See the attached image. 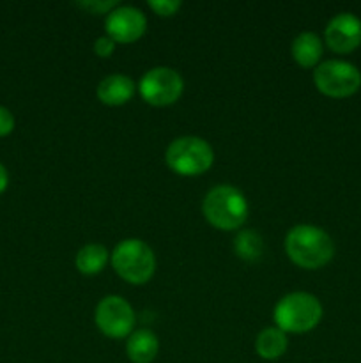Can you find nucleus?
<instances>
[{
	"label": "nucleus",
	"mask_w": 361,
	"mask_h": 363,
	"mask_svg": "<svg viewBox=\"0 0 361 363\" xmlns=\"http://www.w3.org/2000/svg\"><path fill=\"white\" fill-rule=\"evenodd\" d=\"M285 252L290 261L304 269H319L335 255V243L326 230L301 223L292 227L285 238Z\"/></svg>",
	"instance_id": "1"
},
{
	"label": "nucleus",
	"mask_w": 361,
	"mask_h": 363,
	"mask_svg": "<svg viewBox=\"0 0 361 363\" xmlns=\"http://www.w3.org/2000/svg\"><path fill=\"white\" fill-rule=\"evenodd\" d=\"M205 220L219 230H236L246 222L248 202L237 188L218 184L207 191L202 204Z\"/></svg>",
	"instance_id": "2"
},
{
	"label": "nucleus",
	"mask_w": 361,
	"mask_h": 363,
	"mask_svg": "<svg viewBox=\"0 0 361 363\" xmlns=\"http://www.w3.org/2000/svg\"><path fill=\"white\" fill-rule=\"evenodd\" d=\"M322 305L314 294L290 293L283 296L275 307L276 328L285 333H306L321 323Z\"/></svg>",
	"instance_id": "3"
},
{
	"label": "nucleus",
	"mask_w": 361,
	"mask_h": 363,
	"mask_svg": "<svg viewBox=\"0 0 361 363\" xmlns=\"http://www.w3.org/2000/svg\"><path fill=\"white\" fill-rule=\"evenodd\" d=\"M113 269L126 282L142 286L149 282L156 272V255L152 248L142 240H124L112 252Z\"/></svg>",
	"instance_id": "4"
},
{
	"label": "nucleus",
	"mask_w": 361,
	"mask_h": 363,
	"mask_svg": "<svg viewBox=\"0 0 361 363\" xmlns=\"http://www.w3.org/2000/svg\"><path fill=\"white\" fill-rule=\"evenodd\" d=\"M165 162L179 176H200L211 169L214 152L209 142L200 137H179L166 147Z\"/></svg>",
	"instance_id": "5"
},
{
	"label": "nucleus",
	"mask_w": 361,
	"mask_h": 363,
	"mask_svg": "<svg viewBox=\"0 0 361 363\" xmlns=\"http://www.w3.org/2000/svg\"><path fill=\"white\" fill-rule=\"evenodd\" d=\"M314 84L319 92L329 98H349L361 87V73L345 60H324L314 71Z\"/></svg>",
	"instance_id": "6"
},
{
	"label": "nucleus",
	"mask_w": 361,
	"mask_h": 363,
	"mask_svg": "<svg viewBox=\"0 0 361 363\" xmlns=\"http://www.w3.org/2000/svg\"><path fill=\"white\" fill-rule=\"evenodd\" d=\"M140 96L152 106H168L180 98L184 91V80L176 69L158 66L149 69L138 85Z\"/></svg>",
	"instance_id": "7"
},
{
	"label": "nucleus",
	"mask_w": 361,
	"mask_h": 363,
	"mask_svg": "<svg viewBox=\"0 0 361 363\" xmlns=\"http://www.w3.org/2000/svg\"><path fill=\"white\" fill-rule=\"evenodd\" d=\"M94 319L103 335L110 339H124L133 333L137 315L124 298L105 296L96 307Z\"/></svg>",
	"instance_id": "8"
},
{
	"label": "nucleus",
	"mask_w": 361,
	"mask_h": 363,
	"mask_svg": "<svg viewBox=\"0 0 361 363\" xmlns=\"http://www.w3.org/2000/svg\"><path fill=\"white\" fill-rule=\"evenodd\" d=\"M106 35L115 43H134L144 35L147 28V18L133 6H119L110 11L105 20Z\"/></svg>",
	"instance_id": "9"
},
{
	"label": "nucleus",
	"mask_w": 361,
	"mask_h": 363,
	"mask_svg": "<svg viewBox=\"0 0 361 363\" xmlns=\"http://www.w3.org/2000/svg\"><path fill=\"white\" fill-rule=\"evenodd\" d=\"M326 45L335 53H350L361 45V20L353 13H340L324 30Z\"/></svg>",
	"instance_id": "10"
},
{
	"label": "nucleus",
	"mask_w": 361,
	"mask_h": 363,
	"mask_svg": "<svg viewBox=\"0 0 361 363\" xmlns=\"http://www.w3.org/2000/svg\"><path fill=\"white\" fill-rule=\"evenodd\" d=\"M137 92V85L126 74H110L98 85V99L108 106H120L130 101Z\"/></svg>",
	"instance_id": "11"
},
{
	"label": "nucleus",
	"mask_w": 361,
	"mask_h": 363,
	"mask_svg": "<svg viewBox=\"0 0 361 363\" xmlns=\"http://www.w3.org/2000/svg\"><path fill=\"white\" fill-rule=\"evenodd\" d=\"M158 337L151 330H137L126 342V353L133 363H152L158 357Z\"/></svg>",
	"instance_id": "12"
},
{
	"label": "nucleus",
	"mask_w": 361,
	"mask_h": 363,
	"mask_svg": "<svg viewBox=\"0 0 361 363\" xmlns=\"http://www.w3.org/2000/svg\"><path fill=\"white\" fill-rule=\"evenodd\" d=\"M322 41L315 32H301L292 41L290 52L301 67L319 66L322 59Z\"/></svg>",
	"instance_id": "13"
},
{
	"label": "nucleus",
	"mask_w": 361,
	"mask_h": 363,
	"mask_svg": "<svg viewBox=\"0 0 361 363\" xmlns=\"http://www.w3.org/2000/svg\"><path fill=\"white\" fill-rule=\"evenodd\" d=\"M289 346L285 332L273 326V328H265L258 333L257 340H255V350H257L258 357L264 360H278L283 357Z\"/></svg>",
	"instance_id": "14"
},
{
	"label": "nucleus",
	"mask_w": 361,
	"mask_h": 363,
	"mask_svg": "<svg viewBox=\"0 0 361 363\" xmlns=\"http://www.w3.org/2000/svg\"><path fill=\"white\" fill-rule=\"evenodd\" d=\"M110 254L103 245L91 243L80 248L76 254V269L84 275H98L108 264Z\"/></svg>",
	"instance_id": "15"
},
{
	"label": "nucleus",
	"mask_w": 361,
	"mask_h": 363,
	"mask_svg": "<svg viewBox=\"0 0 361 363\" xmlns=\"http://www.w3.org/2000/svg\"><path fill=\"white\" fill-rule=\"evenodd\" d=\"M234 250L244 261H257L264 250V243L255 230H241L234 241Z\"/></svg>",
	"instance_id": "16"
},
{
	"label": "nucleus",
	"mask_w": 361,
	"mask_h": 363,
	"mask_svg": "<svg viewBox=\"0 0 361 363\" xmlns=\"http://www.w3.org/2000/svg\"><path fill=\"white\" fill-rule=\"evenodd\" d=\"M76 6L92 14H103L115 9L117 0H88V2H76Z\"/></svg>",
	"instance_id": "17"
},
{
	"label": "nucleus",
	"mask_w": 361,
	"mask_h": 363,
	"mask_svg": "<svg viewBox=\"0 0 361 363\" xmlns=\"http://www.w3.org/2000/svg\"><path fill=\"white\" fill-rule=\"evenodd\" d=\"M149 7L158 16H172L180 7V0H149Z\"/></svg>",
	"instance_id": "18"
},
{
	"label": "nucleus",
	"mask_w": 361,
	"mask_h": 363,
	"mask_svg": "<svg viewBox=\"0 0 361 363\" xmlns=\"http://www.w3.org/2000/svg\"><path fill=\"white\" fill-rule=\"evenodd\" d=\"M115 45H117V43L113 41L112 38H108V35H101V38H98L94 41L96 55L110 57L113 53V50H115Z\"/></svg>",
	"instance_id": "19"
},
{
	"label": "nucleus",
	"mask_w": 361,
	"mask_h": 363,
	"mask_svg": "<svg viewBox=\"0 0 361 363\" xmlns=\"http://www.w3.org/2000/svg\"><path fill=\"white\" fill-rule=\"evenodd\" d=\"M14 130V116L9 108L0 106V137H6Z\"/></svg>",
	"instance_id": "20"
},
{
	"label": "nucleus",
	"mask_w": 361,
	"mask_h": 363,
	"mask_svg": "<svg viewBox=\"0 0 361 363\" xmlns=\"http://www.w3.org/2000/svg\"><path fill=\"white\" fill-rule=\"evenodd\" d=\"M7 183H9V176H7V170L6 167L0 163V194L7 188Z\"/></svg>",
	"instance_id": "21"
}]
</instances>
